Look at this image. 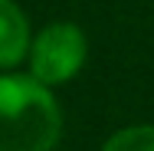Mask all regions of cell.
<instances>
[{"label": "cell", "mask_w": 154, "mask_h": 151, "mask_svg": "<svg viewBox=\"0 0 154 151\" xmlns=\"http://www.w3.org/2000/svg\"><path fill=\"white\" fill-rule=\"evenodd\" d=\"M30 27L13 0H0V69H10L30 53Z\"/></svg>", "instance_id": "3"}, {"label": "cell", "mask_w": 154, "mask_h": 151, "mask_svg": "<svg viewBox=\"0 0 154 151\" xmlns=\"http://www.w3.org/2000/svg\"><path fill=\"white\" fill-rule=\"evenodd\" d=\"M102 151H154V125H131L115 131Z\"/></svg>", "instance_id": "4"}, {"label": "cell", "mask_w": 154, "mask_h": 151, "mask_svg": "<svg viewBox=\"0 0 154 151\" xmlns=\"http://www.w3.org/2000/svg\"><path fill=\"white\" fill-rule=\"evenodd\" d=\"M85 62V33L75 23H53L30 46V76L36 82L59 86L69 82Z\"/></svg>", "instance_id": "2"}, {"label": "cell", "mask_w": 154, "mask_h": 151, "mask_svg": "<svg viewBox=\"0 0 154 151\" xmlns=\"http://www.w3.org/2000/svg\"><path fill=\"white\" fill-rule=\"evenodd\" d=\"M59 135L53 92L33 76H0V151H53Z\"/></svg>", "instance_id": "1"}]
</instances>
